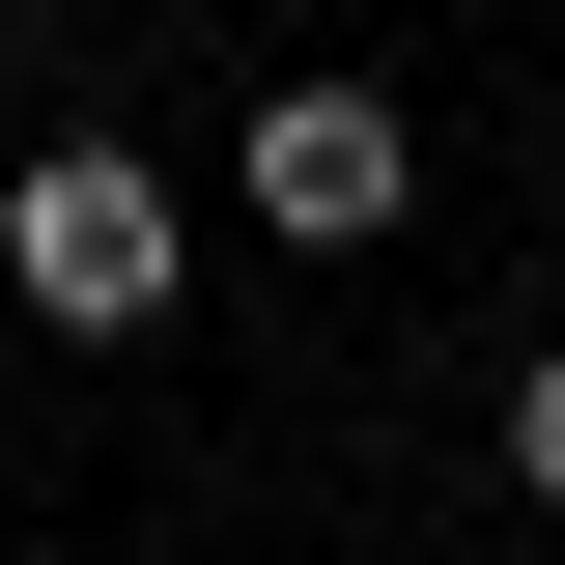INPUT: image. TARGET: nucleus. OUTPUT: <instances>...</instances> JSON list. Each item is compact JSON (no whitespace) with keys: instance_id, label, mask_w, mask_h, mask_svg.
Instances as JSON below:
<instances>
[{"instance_id":"1","label":"nucleus","mask_w":565,"mask_h":565,"mask_svg":"<svg viewBox=\"0 0 565 565\" xmlns=\"http://www.w3.org/2000/svg\"><path fill=\"white\" fill-rule=\"evenodd\" d=\"M0 311L29 340H170V170L141 141H29L0 170Z\"/></svg>"},{"instance_id":"2","label":"nucleus","mask_w":565,"mask_h":565,"mask_svg":"<svg viewBox=\"0 0 565 565\" xmlns=\"http://www.w3.org/2000/svg\"><path fill=\"white\" fill-rule=\"evenodd\" d=\"M396 199H424V114L396 85H255V226L282 255H367Z\"/></svg>"},{"instance_id":"3","label":"nucleus","mask_w":565,"mask_h":565,"mask_svg":"<svg viewBox=\"0 0 565 565\" xmlns=\"http://www.w3.org/2000/svg\"><path fill=\"white\" fill-rule=\"evenodd\" d=\"M509 481H537V537H565V340L509 367Z\"/></svg>"}]
</instances>
